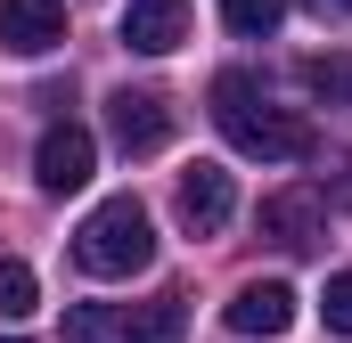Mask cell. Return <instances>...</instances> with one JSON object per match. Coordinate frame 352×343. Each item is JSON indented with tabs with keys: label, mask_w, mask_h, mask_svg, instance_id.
Returning <instances> with one entry per match:
<instances>
[{
	"label": "cell",
	"mask_w": 352,
	"mask_h": 343,
	"mask_svg": "<svg viewBox=\"0 0 352 343\" xmlns=\"http://www.w3.org/2000/svg\"><path fill=\"white\" fill-rule=\"evenodd\" d=\"M213 123H221V139L238 147V156H263V164H303L311 156V123L303 115H287V106H270V90L254 74H213Z\"/></svg>",
	"instance_id": "obj_1"
},
{
	"label": "cell",
	"mask_w": 352,
	"mask_h": 343,
	"mask_svg": "<svg viewBox=\"0 0 352 343\" xmlns=\"http://www.w3.org/2000/svg\"><path fill=\"white\" fill-rule=\"evenodd\" d=\"M74 261L90 278H140L156 261V229H148V204L140 196H107L90 204V221L74 229Z\"/></svg>",
	"instance_id": "obj_2"
},
{
	"label": "cell",
	"mask_w": 352,
	"mask_h": 343,
	"mask_svg": "<svg viewBox=\"0 0 352 343\" xmlns=\"http://www.w3.org/2000/svg\"><path fill=\"white\" fill-rule=\"evenodd\" d=\"M107 131H115L123 156H156V147H173L180 115H173L164 90H115V98H107Z\"/></svg>",
	"instance_id": "obj_3"
},
{
	"label": "cell",
	"mask_w": 352,
	"mask_h": 343,
	"mask_svg": "<svg viewBox=\"0 0 352 343\" xmlns=\"http://www.w3.org/2000/svg\"><path fill=\"white\" fill-rule=\"evenodd\" d=\"M173 213H180L188 237H221L230 213H238V180H230L221 164H188V172H180V188H173Z\"/></svg>",
	"instance_id": "obj_4"
},
{
	"label": "cell",
	"mask_w": 352,
	"mask_h": 343,
	"mask_svg": "<svg viewBox=\"0 0 352 343\" xmlns=\"http://www.w3.org/2000/svg\"><path fill=\"white\" fill-rule=\"evenodd\" d=\"M90 172H98V139H90L82 123H50L41 147H33V180L50 196H74V188H90Z\"/></svg>",
	"instance_id": "obj_5"
},
{
	"label": "cell",
	"mask_w": 352,
	"mask_h": 343,
	"mask_svg": "<svg viewBox=\"0 0 352 343\" xmlns=\"http://www.w3.org/2000/svg\"><path fill=\"white\" fill-rule=\"evenodd\" d=\"M263 237L278 246V254H320V237H328L320 188H270L263 196Z\"/></svg>",
	"instance_id": "obj_6"
},
{
	"label": "cell",
	"mask_w": 352,
	"mask_h": 343,
	"mask_svg": "<svg viewBox=\"0 0 352 343\" xmlns=\"http://www.w3.org/2000/svg\"><path fill=\"white\" fill-rule=\"evenodd\" d=\"M66 41V0H0V49L8 58H50Z\"/></svg>",
	"instance_id": "obj_7"
},
{
	"label": "cell",
	"mask_w": 352,
	"mask_h": 343,
	"mask_svg": "<svg viewBox=\"0 0 352 343\" xmlns=\"http://www.w3.org/2000/svg\"><path fill=\"white\" fill-rule=\"evenodd\" d=\"M238 335H254V343H278L287 327H295V286H278V278H254V286H238L230 294V311H221Z\"/></svg>",
	"instance_id": "obj_8"
},
{
	"label": "cell",
	"mask_w": 352,
	"mask_h": 343,
	"mask_svg": "<svg viewBox=\"0 0 352 343\" xmlns=\"http://www.w3.org/2000/svg\"><path fill=\"white\" fill-rule=\"evenodd\" d=\"M180 41H188V0H131V8H123V49L173 58Z\"/></svg>",
	"instance_id": "obj_9"
},
{
	"label": "cell",
	"mask_w": 352,
	"mask_h": 343,
	"mask_svg": "<svg viewBox=\"0 0 352 343\" xmlns=\"http://www.w3.org/2000/svg\"><path fill=\"white\" fill-rule=\"evenodd\" d=\"M66 343H140V327H131V311H115V303H82V311L66 319Z\"/></svg>",
	"instance_id": "obj_10"
},
{
	"label": "cell",
	"mask_w": 352,
	"mask_h": 343,
	"mask_svg": "<svg viewBox=\"0 0 352 343\" xmlns=\"http://www.w3.org/2000/svg\"><path fill=\"white\" fill-rule=\"evenodd\" d=\"M33 311H41V278L16 254H0V319H33Z\"/></svg>",
	"instance_id": "obj_11"
},
{
	"label": "cell",
	"mask_w": 352,
	"mask_h": 343,
	"mask_svg": "<svg viewBox=\"0 0 352 343\" xmlns=\"http://www.w3.org/2000/svg\"><path fill=\"white\" fill-rule=\"evenodd\" d=\"M278 16H287V0H221V25H230L238 41H270Z\"/></svg>",
	"instance_id": "obj_12"
},
{
	"label": "cell",
	"mask_w": 352,
	"mask_h": 343,
	"mask_svg": "<svg viewBox=\"0 0 352 343\" xmlns=\"http://www.w3.org/2000/svg\"><path fill=\"white\" fill-rule=\"evenodd\" d=\"M295 82L311 90V98H328V106H336V98H352V58H303V66H295Z\"/></svg>",
	"instance_id": "obj_13"
},
{
	"label": "cell",
	"mask_w": 352,
	"mask_h": 343,
	"mask_svg": "<svg viewBox=\"0 0 352 343\" xmlns=\"http://www.w3.org/2000/svg\"><path fill=\"white\" fill-rule=\"evenodd\" d=\"M131 327H140V343H180V294H156Z\"/></svg>",
	"instance_id": "obj_14"
},
{
	"label": "cell",
	"mask_w": 352,
	"mask_h": 343,
	"mask_svg": "<svg viewBox=\"0 0 352 343\" xmlns=\"http://www.w3.org/2000/svg\"><path fill=\"white\" fill-rule=\"evenodd\" d=\"M320 311H328V335H352V270H336V278H328Z\"/></svg>",
	"instance_id": "obj_15"
},
{
	"label": "cell",
	"mask_w": 352,
	"mask_h": 343,
	"mask_svg": "<svg viewBox=\"0 0 352 343\" xmlns=\"http://www.w3.org/2000/svg\"><path fill=\"white\" fill-rule=\"evenodd\" d=\"M320 204H352V156H336V172H328V188H320Z\"/></svg>",
	"instance_id": "obj_16"
},
{
	"label": "cell",
	"mask_w": 352,
	"mask_h": 343,
	"mask_svg": "<svg viewBox=\"0 0 352 343\" xmlns=\"http://www.w3.org/2000/svg\"><path fill=\"white\" fill-rule=\"evenodd\" d=\"M311 16H352V0H303Z\"/></svg>",
	"instance_id": "obj_17"
},
{
	"label": "cell",
	"mask_w": 352,
	"mask_h": 343,
	"mask_svg": "<svg viewBox=\"0 0 352 343\" xmlns=\"http://www.w3.org/2000/svg\"><path fill=\"white\" fill-rule=\"evenodd\" d=\"M0 343H16V335H0Z\"/></svg>",
	"instance_id": "obj_18"
}]
</instances>
